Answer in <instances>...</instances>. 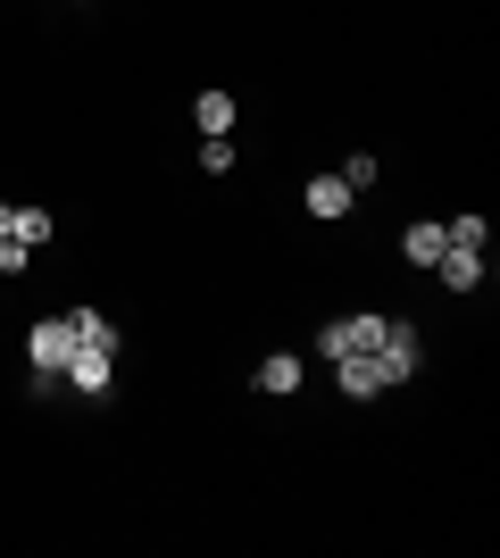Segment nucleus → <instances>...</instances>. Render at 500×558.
Returning <instances> with one entry per match:
<instances>
[{
	"mask_svg": "<svg viewBox=\"0 0 500 558\" xmlns=\"http://www.w3.org/2000/svg\"><path fill=\"white\" fill-rule=\"evenodd\" d=\"M68 317H42V326H25V367H34V384H59V367H68Z\"/></svg>",
	"mask_w": 500,
	"mask_h": 558,
	"instance_id": "obj_2",
	"label": "nucleus"
},
{
	"mask_svg": "<svg viewBox=\"0 0 500 558\" xmlns=\"http://www.w3.org/2000/svg\"><path fill=\"white\" fill-rule=\"evenodd\" d=\"M383 326H392V317H383V308H358V317H333L326 333H317V359H342V350H376L383 342Z\"/></svg>",
	"mask_w": 500,
	"mask_h": 558,
	"instance_id": "obj_3",
	"label": "nucleus"
},
{
	"mask_svg": "<svg viewBox=\"0 0 500 558\" xmlns=\"http://www.w3.org/2000/svg\"><path fill=\"white\" fill-rule=\"evenodd\" d=\"M200 167H209V175H234V142L209 134V142H200Z\"/></svg>",
	"mask_w": 500,
	"mask_h": 558,
	"instance_id": "obj_14",
	"label": "nucleus"
},
{
	"mask_svg": "<svg viewBox=\"0 0 500 558\" xmlns=\"http://www.w3.org/2000/svg\"><path fill=\"white\" fill-rule=\"evenodd\" d=\"M9 233H17L25 251H42L50 233H59V217H50V209H42V201H17V226H9Z\"/></svg>",
	"mask_w": 500,
	"mask_h": 558,
	"instance_id": "obj_10",
	"label": "nucleus"
},
{
	"mask_svg": "<svg viewBox=\"0 0 500 558\" xmlns=\"http://www.w3.org/2000/svg\"><path fill=\"white\" fill-rule=\"evenodd\" d=\"M301 201H309V217H351V184H342V175H309V192H301Z\"/></svg>",
	"mask_w": 500,
	"mask_h": 558,
	"instance_id": "obj_9",
	"label": "nucleus"
},
{
	"mask_svg": "<svg viewBox=\"0 0 500 558\" xmlns=\"http://www.w3.org/2000/svg\"><path fill=\"white\" fill-rule=\"evenodd\" d=\"M333 175H342V184H351V192H367V184H376V175H383V167H376V150H351V167H333Z\"/></svg>",
	"mask_w": 500,
	"mask_h": 558,
	"instance_id": "obj_13",
	"label": "nucleus"
},
{
	"mask_svg": "<svg viewBox=\"0 0 500 558\" xmlns=\"http://www.w3.org/2000/svg\"><path fill=\"white\" fill-rule=\"evenodd\" d=\"M25 258H34V251H25L17 233H9V242H0V276H25Z\"/></svg>",
	"mask_w": 500,
	"mask_h": 558,
	"instance_id": "obj_15",
	"label": "nucleus"
},
{
	"mask_svg": "<svg viewBox=\"0 0 500 558\" xmlns=\"http://www.w3.org/2000/svg\"><path fill=\"white\" fill-rule=\"evenodd\" d=\"M333 384H342V400L392 392V384H383V367H376V350H342V359H333Z\"/></svg>",
	"mask_w": 500,
	"mask_h": 558,
	"instance_id": "obj_5",
	"label": "nucleus"
},
{
	"mask_svg": "<svg viewBox=\"0 0 500 558\" xmlns=\"http://www.w3.org/2000/svg\"><path fill=\"white\" fill-rule=\"evenodd\" d=\"M192 125L200 134H234V93H200L192 100Z\"/></svg>",
	"mask_w": 500,
	"mask_h": 558,
	"instance_id": "obj_11",
	"label": "nucleus"
},
{
	"mask_svg": "<svg viewBox=\"0 0 500 558\" xmlns=\"http://www.w3.org/2000/svg\"><path fill=\"white\" fill-rule=\"evenodd\" d=\"M59 384H68L75 400H100L109 384H118V350H93V342H75V350H68V367H59Z\"/></svg>",
	"mask_w": 500,
	"mask_h": 558,
	"instance_id": "obj_1",
	"label": "nucleus"
},
{
	"mask_svg": "<svg viewBox=\"0 0 500 558\" xmlns=\"http://www.w3.org/2000/svg\"><path fill=\"white\" fill-rule=\"evenodd\" d=\"M301 375H309V367H301L292 350H276V359H259V375H251V384H259V392H276V400H292V392H301Z\"/></svg>",
	"mask_w": 500,
	"mask_h": 558,
	"instance_id": "obj_8",
	"label": "nucleus"
},
{
	"mask_svg": "<svg viewBox=\"0 0 500 558\" xmlns=\"http://www.w3.org/2000/svg\"><path fill=\"white\" fill-rule=\"evenodd\" d=\"M9 226H17V201H0V242H9Z\"/></svg>",
	"mask_w": 500,
	"mask_h": 558,
	"instance_id": "obj_16",
	"label": "nucleus"
},
{
	"mask_svg": "<svg viewBox=\"0 0 500 558\" xmlns=\"http://www.w3.org/2000/svg\"><path fill=\"white\" fill-rule=\"evenodd\" d=\"M417 359H426V350H417V326H401V317H392V326H383V342H376L383 384H408V375H417Z\"/></svg>",
	"mask_w": 500,
	"mask_h": 558,
	"instance_id": "obj_4",
	"label": "nucleus"
},
{
	"mask_svg": "<svg viewBox=\"0 0 500 558\" xmlns=\"http://www.w3.org/2000/svg\"><path fill=\"white\" fill-rule=\"evenodd\" d=\"M434 276L451 283V292H476V283H484V251H467V242H451V251L434 258Z\"/></svg>",
	"mask_w": 500,
	"mask_h": 558,
	"instance_id": "obj_6",
	"label": "nucleus"
},
{
	"mask_svg": "<svg viewBox=\"0 0 500 558\" xmlns=\"http://www.w3.org/2000/svg\"><path fill=\"white\" fill-rule=\"evenodd\" d=\"M442 251H451V233L434 226V217H417V226L401 233V258H408V267H434V258H442Z\"/></svg>",
	"mask_w": 500,
	"mask_h": 558,
	"instance_id": "obj_7",
	"label": "nucleus"
},
{
	"mask_svg": "<svg viewBox=\"0 0 500 558\" xmlns=\"http://www.w3.org/2000/svg\"><path fill=\"white\" fill-rule=\"evenodd\" d=\"M68 333H75V342H93V350H118V326H109L100 308H68Z\"/></svg>",
	"mask_w": 500,
	"mask_h": 558,
	"instance_id": "obj_12",
	"label": "nucleus"
}]
</instances>
